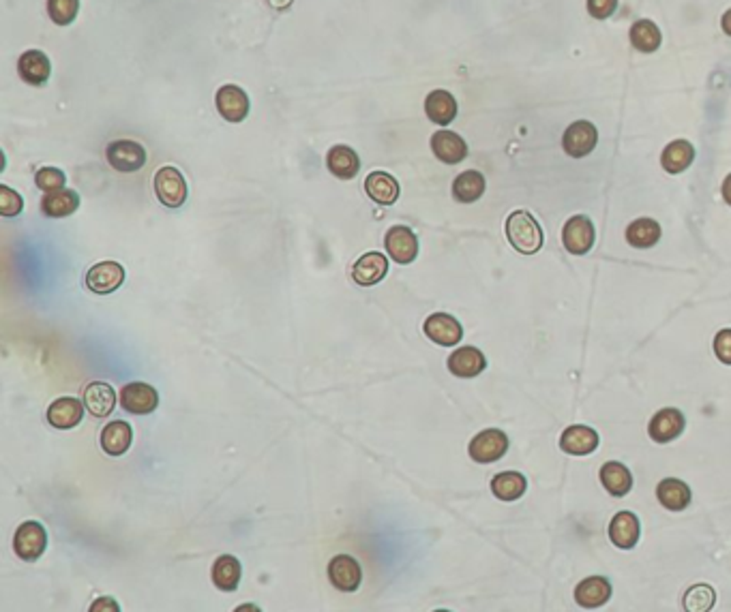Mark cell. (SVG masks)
<instances>
[{"label":"cell","instance_id":"24","mask_svg":"<svg viewBox=\"0 0 731 612\" xmlns=\"http://www.w3.org/2000/svg\"><path fill=\"white\" fill-rule=\"evenodd\" d=\"M326 167L341 181H352L361 172V157L356 155L354 148L337 144L326 152Z\"/></svg>","mask_w":731,"mask_h":612},{"label":"cell","instance_id":"39","mask_svg":"<svg viewBox=\"0 0 731 612\" xmlns=\"http://www.w3.org/2000/svg\"><path fill=\"white\" fill-rule=\"evenodd\" d=\"M35 182L44 193H54L65 189L67 176L65 172L59 170V167H41V170L35 173Z\"/></svg>","mask_w":731,"mask_h":612},{"label":"cell","instance_id":"23","mask_svg":"<svg viewBox=\"0 0 731 612\" xmlns=\"http://www.w3.org/2000/svg\"><path fill=\"white\" fill-rule=\"evenodd\" d=\"M84 407L94 418H108L117 407V390L105 382H93L84 390Z\"/></svg>","mask_w":731,"mask_h":612},{"label":"cell","instance_id":"3","mask_svg":"<svg viewBox=\"0 0 731 612\" xmlns=\"http://www.w3.org/2000/svg\"><path fill=\"white\" fill-rule=\"evenodd\" d=\"M105 159L117 172L134 173L146 165V150L134 140H117L105 148Z\"/></svg>","mask_w":731,"mask_h":612},{"label":"cell","instance_id":"2","mask_svg":"<svg viewBox=\"0 0 731 612\" xmlns=\"http://www.w3.org/2000/svg\"><path fill=\"white\" fill-rule=\"evenodd\" d=\"M152 187H155L157 199H159L166 208H172V210L181 208L189 197V187H187L185 176H183V173L172 165H166V167H161V170H157Z\"/></svg>","mask_w":731,"mask_h":612},{"label":"cell","instance_id":"31","mask_svg":"<svg viewBox=\"0 0 731 612\" xmlns=\"http://www.w3.org/2000/svg\"><path fill=\"white\" fill-rule=\"evenodd\" d=\"M80 208V195L71 189H62V191L45 193L41 199V213L47 219H65Z\"/></svg>","mask_w":731,"mask_h":612},{"label":"cell","instance_id":"14","mask_svg":"<svg viewBox=\"0 0 731 612\" xmlns=\"http://www.w3.org/2000/svg\"><path fill=\"white\" fill-rule=\"evenodd\" d=\"M329 580L335 589L352 593L361 587L362 569L361 563L350 555H337L329 563Z\"/></svg>","mask_w":731,"mask_h":612},{"label":"cell","instance_id":"11","mask_svg":"<svg viewBox=\"0 0 731 612\" xmlns=\"http://www.w3.org/2000/svg\"><path fill=\"white\" fill-rule=\"evenodd\" d=\"M215 105H217L221 118L228 120V123H243L247 114H249V97H247L243 88L234 86V84H225V86L219 88Z\"/></svg>","mask_w":731,"mask_h":612},{"label":"cell","instance_id":"41","mask_svg":"<svg viewBox=\"0 0 731 612\" xmlns=\"http://www.w3.org/2000/svg\"><path fill=\"white\" fill-rule=\"evenodd\" d=\"M714 356H717L723 364L731 366V328L720 330L719 334L714 336Z\"/></svg>","mask_w":731,"mask_h":612},{"label":"cell","instance_id":"36","mask_svg":"<svg viewBox=\"0 0 731 612\" xmlns=\"http://www.w3.org/2000/svg\"><path fill=\"white\" fill-rule=\"evenodd\" d=\"M243 576L240 561L232 555H221L213 566V583L221 591H236Z\"/></svg>","mask_w":731,"mask_h":612},{"label":"cell","instance_id":"48","mask_svg":"<svg viewBox=\"0 0 731 612\" xmlns=\"http://www.w3.org/2000/svg\"><path fill=\"white\" fill-rule=\"evenodd\" d=\"M434 612H451V610H434Z\"/></svg>","mask_w":731,"mask_h":612},{"label":"cell","instance_id":"32","mask_svg":"<svg viewBox=\"0 0 731 612\" xmlns=\"http://www.w3.org/2000/svg\"><path fill=\"white\" fill-rule=\"evenodd\" d=\"M485 176L476 170H467L455 178L453 182V197L459 204H472L478 202L485 193Z\"/></svg>","mask_w":731,"mask_h":612},{"label":"cell","instance_id":"18","mask_svg":"<svg viewBox=\"0 0 731 612\" xmlns=\"http://www.w3.org/2000/svg\"><path fill=\"white\" fill-rule=\"evenodd\" d=\"M84 400L73 397H61L47 407V422L59 431L76 429L84 418Z\"/></svg>","mask_w":731,"mask_h":612},{"label":"cell","instance_id":"33","mask_svg":"<svg viewBox=\"0 0 731 612\" xmlns=\"http://www.w3.org/2000/svg\"><path fill=\"white\" fill-rule=\"evenodd\" d=\"M629 39L635 50L644 52V54H652L662 44L661 28L652 20H638L629 30Z\"/></svg>","mask_w":731,"mask_h":612},{"label":"cell","instance_id":"21","mask_svg":"<svg viewBox=\"0 0 731 612\" xmlns=\"http://www.w3.org/2000/svg\"><path fill=\"white\" fill-rule=\"evenodd\" d=\"M487 368V358L485 353L476 347H459L449 356V371L455 374V377L461 379H472L478 377L483 371Z\"/></svg>","mask_w":731,"mask_h":612},{"label":"cell","instance_id":"45","mask_svg":"<svg viewBox=\"0 0 731 612\" xmlns=\"http://www.w3.org/2000/svg\"><path fill=\"white\" fill-rule=\"evenodd\" d=\"M720 28H723L725 35L731 36V9L729 12H725L723 18H720Z\"/></svg>","mask_w":731,"mask_h":612},{"label":"cell","instance_id":"30","mask_svg":"<svg viewBox=\"0 0 731 612\" xmlns=\"http://www.w3.org/2000/svg\"><path fill=\"white\" fill-rule=\"evenodd\" d=\"M425 114L431 123L446 126L455 120L457 116V101L449 91H434L425 99Z\"/></svg>","mask_w":731,"mask_h":612},{"label":"cell","instance_id":"4","mask_svg":"<svg viewBox=\"0 0 731 612\" xmlns=\"http://www.w3.org/2000/svg\"><path fill=\"white\" fill-rule=\"evenodd\" d=\"M508 450V437L507 432H502L500 429H485L481 431L475 439L467 446V452H470L472 461L481 463V465H489V463H496L504 456Z\"/></svg>","mask_w":731,"mask_h":612},{"label":"cell","instance_id":"35","mask_svg":"<svg viewBox=\"0 0 731 612\" xmlns=\"http://www.w3.org/2000/svg\"><path fill=\"white\" fill-rule=\"evenodd\" d=\"M528 488V479L519 471H502L491 479V493L500 501H517L524 497Z\"/></svg>","mask_w":731,"mask_h":612},{"label":"cell","instance_id":"10","mask_svg":"<svg viewBox=\"0 0 731 612\" xmlns=\"http://www.w3.org/2000/svg\"><path fill=\"white\" fill-rule=\"evenodd\" d=\"M423 332L440 347H455L464 339V326L449 313H434L425 319Z\"/></svg>","mask_w":731,"mask_h":612},{"label":"cell","instance_id":"13","mask_svg":"<svg viewBox=\"0 0 731 612\" xmlns=\"http://www.w3.org/2000/svg\"><path fill=\"white\" fill-rule=\"evenodd\" d=\"M125 283V268L118 262H102L94 263L91 270L86 272V287L93 294L108 295L120 289Z\"/></svg>","mask_w":731,"mask_h":612},{"label":"cell","instance_id":"44","mask_svg":"<svg viewBox=\"0 0 731 612\" xmlns=\"http://www.w3.org/2000/svg\"><path fill=\"white\" fill-rule=\"evenodd\" d=\"M720 191H723V199L731 205V173L723 181V187H720Z\"/></svg>","mask_w":731,"mask_h":612},{"label":"cell","instance_id":"26","mask_svg":"<svg viewBox=\"0 0 731 612\" xmlns=\"http://www.w3.org/2000/svg\"><path fill=\"white\" fill-rule=\"evenodd\" d=\"M131 441H134V429H131L129 422L114 420L108 426H103L102 447L110 456H123L131 447Z\"/></svg>","mask_w":731,"mask_h":612},{"label":"cell","instance_id":"42","mask_svg":"<svg viewBox=\"0 0 731 612\" xmlns=\"http://www.w3.org/2000/svg\"><path fill=\"white\" fill-rule=\"evenodd\" d=\"M618 9V0H588V13L597 20H607Z\"/></svg>","mask_w":731,"mask_h":612},{"label":"cell","instance_id":"8","mask_svg":"<svg viewBox=\"0 0 731 612\" xmlns=\"http://www.w3.org/2000/svg\"><path fill=\"white\" fill-rule=\"evenodd\" d=\"M384 249L391 255V260L402 263V266H408V263H412L418 255V238L410 227L395 225L386 231Z\"/></svg>","mask_w":731,"mask_h":612},{"label":"cell","instance_id":"20","mask_svg":"<svg viewBox=\"0 0 731 612\" xmlns=\"http://www.w3.org/2000/svg\"><path fill=\"white\" fill-rule=\"evenodd\" d=\"M20 77L30 86H44L52 76V62L41 50H26L18 58Z\"/></svg>","mask_w":731,"mask_h":612},{"label":"cell","instance_id":"37","mask_svg":"<svg viewBox=\"0 0 731 612\" xmlns=\"http://www.w3.org/2000/svg\"><path fill=\"white\" fill-rule=\"evenodd\" d=\"M717 601V593L710 584H693L686 589L685 598H682V606L686 612H710L714 608Z\"/></svg>","mask_w":731,"mask_h":612},{"label":"cell","instance_id":"40","mask_svg":"<svg viewBox=\"0 0 731 612\" xmlns=\"http://www.w3.org/2000/svg\"><path fill=\"white\" fill-rule=\"evenodd\" d=\"M24 210V199L18 191H13L7 184H0V214L12 219V216L22 214Z\"/></svg>","mask_w":731,"mask_h":612},{"label":"cell","instance_id":"38","mask_svg":"<svg viewBox=\"0 0 731 612\" xmlns=\"http://www.w3.org/2000/svg\"><path fill=\"white\" fill-rule=\"evenodd\" d=\"M80 12V0H47V15L56 26H69Z\"/></svg>","mask_w":731,"mask_h":612},{"label":"cell","instance_id":"25","mask_svg":"<svg viewBox=\"0 0 731 612\" xmlns=\"http://www.w3.org/2000/svg\"><path fill=\"white\" fill-rule=\"evenodd\" d=\"M656 497H659V503L665 510L670 511H682L691 505L693 493L688 488L686 482L678 478H665L661 479V484L656 487Z\"/></svg>","mask_w":731,"mask_h":612},{"label":"cell","instance_id":"19","mask_svg":"<svg viewBox=\"0 0 731 612\" xmlns=\"http://www.w3.org/2000/svg\"><path fill=\"white\" fill-rule=\"evenodd\" d=\"M612 583H609L605 576H590L583 578L580 584L575 587V601L581 608H601V606L607 604L612 600Z\"/></svg>","mask_w":731,"mask_h":612},{"label":"cell","instance_id":"15","mask_svg":"<svg viewBox=\"0 0 731 612\" xmlns=\"http://www.w3.org/2000/svg\"><path fill=\"white\" fill-rule=\"evenodd\" d=\"M641 537V522L638 514L633 511H618L609 522V540L613 546L622 548V551H630L638 546Z\"/></svg>","mask_w":731,"mask_h":612},{"label":"cell","instance_id":"1","mask_svg":"<svg viewBox=\"0 0 731 612\" xmlns=\"http://www.w3.org/2000/svg\"><path fill=\"white\" fill-rule=\"evenodd\" d=\"M504 231H507V238L513 249L522 255H534L545 245L543 227L528 210H515L508 214Z\"/></svg>","mask_w":731,"mask_h":612},{"label":"cell","instance_id":"47","mask_svg":"<svg viewBox=\"0 0 731 612\" xmlns=\"http://www.w3.org/2000/svg\"><path fill=\"white\" fill-rule=\"evenodd\" d=\"M268 3H271L275 9H286L292 0H268Z\"/></svg>","mask_w":731,"mask_h":612},{"label":"cell","instance_id":"5","mask_svg":"<svg viewBox=\"0 0 731 612\" xmlns=\"http://www.w3.org/2000/svg\"><path fill=\"white\" fill-rule=\"evenodd\" d=\"M15 555L24 561H37L47 548V531L37 520H26L18 527L13 537Z\"/></svg>","mask_w":731,"mask_h":612},{"label":"cell","instance_id":"17","mask_svg":"<svg viewBox=\"0 0 731 612\" xmlns=\"http://www.w3.org/2000/svg\"><path fill=\"white\" fill-rule=\"evenodd\" d=\"M431 150L446 165H457L467 157V144L466 140L455 131H435L431 135Z\"/></svg>","mask_w":731,"mask_h":612},{"label":"cell","instance_id":"22","mask_svg":"<svg viewBox=\"0 0 731 612\" xmlns=\"http://www.w3.org/2000/svg\"><path fill=\"white\" fill-rule=\"evenodd\" d=\"M598 447V432L590 426H569L560 437V450L571 456H588Z\"/></svg>","mask_w":731,"mask_h":612},{"label":"cell","instance_id":"7","mask_svg":"<svg viewBox=\"0 0 731 612\" xmlns=\"http://www.w3.org/2000/svg\"><path fill=\"white\" fill-rule=\"evenodd\" d=\"M598 144V131L597 126L588 120H577L562 135V148L573 159H583L597 148Z\"/></svg>","mask_w":731,"mask_h":612},{"label":"cell","instance_id":"16","mask_svg":"<svg viewBox=\"0 0 731 612\" xmlns=\"http://www.w3.org/2000/svg\"><path fill=\"white\" fill-rule=\"evenodd\" d=\"M388 272V260L380 251H370L361 255L352 266V278L361 287H373L386 277Z\"/></svg>","mask_w":731,"mask_h":612},{"label":"cell","instance_id":"27","mask_svg":"<svg viewBox=\"0 0 731 612\" xmlns=\"http://www.w3.org/2000/svg\"><path fill=\"white\" fill-rule=\"evenodd\" d=\"M365 193L371 202L393 205L399 199V182L388 172H371L365 178Z\"/></svg>","mask_w":731,"mask_h":612},{"label":"cell","instance_id":"46","mask_svg":"<svg viewBox=\"0 0 731 612\" xmlns=\"http://www.w3.org/2000/svg\"><path fill=\"white\" fill-rule=\"evenodd\" d=\"M234 612H262V610H260V606H256V604H243V606H239Z\"/></svg>","mask_w":731,"mask_h":612},{"label":"cell","instance_id":"43","mask_svg":"<svg viewBox=\"0 0 731 612\" xmlns=\"http://www.w3.org/2000/svg\"><path fill=\"white\" fill-rule=\"evenodd\" d=\"M88 612H120V604L114 598H97Z\"/></svg>","mask_w":731,"mask_h":612},{"label":"cell","instance_id":"6","mask_svg":"<svg viewBox=\"0 0 731 612\" xmlns=\"http://www.w3.org/2000/svg\"><path fill=\"white\" fill-rule=\"evenodd\" d=\"M594 238H597L594 225L586 214L571 216L564 223V230H562V245H564V249L571 255H586V253H590Z\"/></svg>","mask_w":731,"mask_h":612},{"label":"cell","instance_id":"12","mask_svg":"<svg viewBox=\"0 0 731 612\" xmlns=\"http://www.w3.org/2000/svg\"><path fill=\"white\" fill-rule=\"evenodd\" d=\"M685 426H686V420L680 409L665 407L652 415V420L648 424V435H650V439L656 443H670L682 435Z\"/></svg>","mask_w":731,"mask_h":612},{"label":"cell","instance_id":"34","mask_svg":"<svg viewBox=\"0 0 731 612\" xmlns=\"http://www.w3.org/2000/svg\"><path fill=\"white\" fill-rule=\"evenodd\" d=\"M661 225L654 219H635L627 227V242L635 249H652L661 240Z\"/></svg>","mask_w":731,"mask_h":612},{"label":"cell","instance_id":"29","mask_svg":"<svg viewBox=\"0 0 731 612\" xmlns=\"http://www.w3.org/2000/svg\"><path fill=\"white\" fill-rule=\"evenodd\" d=\"M598 478H601V484L612 497H624L633 488V476H630L627 465H622L618 461L605 463Z\"/></svg>","mask_w":731,"mask_h":612},{"label":"cell","instance_id":"28","mask_svg":"<svg viewBox=\"0 0 731 612\" xmlns=\"http://www.w3.org/2000/svg\"><path fill=\"white\" fill-rule=\"evenodd\" d=\"M695 161V146L686 140H676L665 146L661 155V165L667 173H682Z\"/></svg>","mask_w":731,"mask_h":612},{"label":"cell","instance_id":"9","mask_svg":"<svg viewBox=\"0 0 731 612\" xmlns=\"http://www.w3.org/2000/svg\"><path fill=\"white\" fill-rule=\"evenodd\" d=\"M159 405L157 390L144 382H131L120 390V407L134 415H149Z\"/></svg>","mask_w":731,"mask_h":612}]
</instances>
